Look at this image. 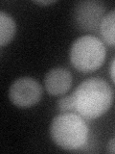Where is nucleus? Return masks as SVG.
I'll use <instances>...</instances> for the list:
<instances>
[{
    "label": "nucleus",
    "mask_w": 115,
    "mask_h": 154,
    "mask_svg": "<svg viewBox=\"0 0 115 154\" xmlns=\"http://www.w3.org/2000/svg\"><path fill=\"white\" fill-rule=\"evenodd\" d=\"M42 96V88L38 82L29 76L14 80L9 89L11 102L20 108H28L38 103Z\"/></svg>",
    "instance_id": "nucleus-4"
},
{
    "label": "nucleus",
    "mask_w": 115,
    "mask_h": 154,
    "mask_svg": "<svg viewBox=\"0 0 115 154\" xmlns=\"http://www.w3.org/2000/svg\"><path fill=\"white\" fill-rule=\"evenodd\" d=\"M75 113L85 119H96L110 109L113 103V91L107 81L92 77L83 81L72 94Z\"/></svg>",
    "instance_id": "nucleus-1"
},
{
    "label": "nucleus",
    "mask_w": 115,
    "mask_h": 154,
    "mask_svg": "<svg viewBox=\"0 0 115 154\" xmlns=\"http://www.w3.org/2000/svg\"><path fill=\"white\" fill-rule=\"evenodd\" d=\"M49 131L52 141L64 150H78L88 141V125L75 112L58 115L52 119Z\"/></svg>",
    "instance_id": "nucleus-2"
},
{
    "label": "nucleus",
    "mask_w": 115,
    "mask_h": 154,
    "mask_svg": "<svg viewBox=\"0 0 115 154\" xmlns=\"http://www.w3.org/2000/svg\"><path fill=\"white\" fill-rule=\"evenodd\" d=\"M58 108H59L60 113H70L75 112V105L74 99L72 94L64 95L60 97L58 101Z\"/></svg>",
    "instance_id": "nucleus-9"
},
{
    "label": "nucleus",
    "mask_w": 115,
    "mask_h": 154,
    "mask_svg": "<svg viewBox=\"0 0 115 154\" xmlns=\"http://www.w3.org/2000/svg\"><path fill=\"white\" fill-rule=\"evenodd\" d=\"M16 31V24L13 18L4 11L0 12V45L5 46L11 42Z\"/></svg>",
    "instance_id": "nucleus-7"
},
{
    "label": "nucleus",
    "mask_w": 115,
    "mask_h": 154,
    "mask_svg": "<svg viewBox=\"0 0 115 154\" xmlns=\"http://www.w3.org/2000/svg\"><path fill=\"white\" fill-rule=\"evenodd\" d=\"M105 13V7L101 1H80L74 8V20L81 30L91 33L100 32V26Z\"/></svg>",
    "instance_id": "nucleus-5"
},
{
    "label": "nucleus",
    "mask_w": 115,
    "mask_h": 154,
    "mask_svg": "<svg viewBox=\"0 0 115 154\" xmlns=\"http://www.w3.org/2000/svg\"><path fill=\"white\" fill-rule=\"evenodd\" d=\"M72 81V74L68 69L57 66L45 74L44 87L50 95H61L69 91Z\"/></svg>",
    "instance_id": "nucleus-6"
},
{
    "label": "nucleus",
    "mask_w": 115,
    "mask_h": 154,
    "mask_svg": "<svg viewBox=\"0 0 115 154\" xmlns=\"http://www.w3.org/2000/svg\"><path fill=\"white\" fill-rule=\"evenodd\" d=\"M109 73H110V77H111L113 83L115 84V58L113 59V61L111 62V65H110Z\"/></svg>",
    "instance_id": "nucleus-11"
},
{
    "label": "nucleus",
    "mask_w": 115,
    "mask_h": 154,
    "mask_svg": "<svg viewBox=\"0 0 115 154\" xmlns=\"http://www.w3.org/2000/svg\"><path fill=\"white\" fill-rule=\"evenodd\" d=\"M71 65L83 73L97 70L105 59V43L93 35H84L76 38L69 52Z\"/></svg>",
    "instance_id": "nucleus-3"
},
{
    "label": "nucleus",
    "mask_w": 115,
    "mask_h": 154,
    "mask_svg": "<svg viewBox=\"0 0 115 154\" xmlns=\"http://www.w3.org/2000/svg\"><path fill=\"white\" fill-rule=\"evenodd\" d=\"M56 1L55 0H44V1H34V3H36L37 5H43V6H47V5H50V4H53L55 3Z\"/></svg>",
    "instance_id": "nucleus-12"
},
{
    "label": "nucleus",
    "mask_w": 115,
    "mask_h": 154,
    "mask_svg": "<svg viewBox=\"0 0 115 154\" xmlns=\"http://www.w3.org/2000/svg\"><path fill=\"white\" fill-rule=\"evenodd\" d=\"M107 151L109 153H115V138L108 141L107 144Z\"/></svg>",
    "instance_id": "nucleus-10"
},
{
    "label": "nucleus",
    "mask_w": 115,
    "mask_h": 154,
    "mask_svg": "<svg viewBox=\"0 0 115 154\" xmlns=\"http://www.w3.org/2000/svg\"><path fill=\"white\" fill-rule=\"evenodd\" d=\"M100 34L105 43L115 47V10L105 14L100 26Z\"/></svg>",
    "instance_id": "nucleus-8"
}]
</instances>
